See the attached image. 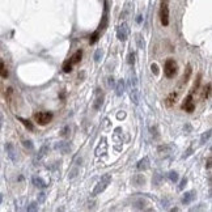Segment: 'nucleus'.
I'll return each mask as SVG.
<instances>
[{
	"label": "nucleus",
	"instance_id": "nucleus-24",
	"mask_svg": "<svg viewBox=\"0 0 212 212\" xmlns=\"http://www.w3.org/2000/svg\"><path fill=\"white\" fill-rule=\"evenodd\" d=\"M100 30H101V29L96 30V31H94V33L91 35V40H89V43H91V45H94V43H96L97 41H98V38H100Z\"/></svg>",
	"mask_w": 212,
	"mask_h": 212
},
{
	"label": "nucleus",
	"instance_id": "nucleus-40",
	"mask_svg": "<svg viewBox=\"0 0 212 212\" xmlns=\"http://www.w3.org/2000/svg\"><path fill=\"white\" fill-rule=\"evenodd\" d=\"M206 168H207V169H211V168H212V157H208V158H207Z\"/></svg>",
	"mask_w": 212,
	"mask_h": 212
},
{
	"label": "nucleus",
	"instance_id": "nucleus-9",
	"mask_svg": "<svg viewBox=\"0 0 212 212\" xmlns=\"http://www.w3.org/2000/svg\"><path fill=\"white\" fill-rule=\"evenodd\" d=\"M102 104H104V93L101 92V89H97L96 98H94V102H93V109L94 110H100Z\"/></svg>",
	"mask_w": 212,
	"mask_h": 212
},
{
	"label": "nucleus",
	"instance_id": "nucleus-28",
	"mask_svg": "<svg viewBox=\"0 0 212 212\" xmlns=\"http://www.w3.org/2000/svg\"><path fill=\"white\" fill-rule=\"evenodd\" d=\"M136 84H138V79H136L135 72L132 71V74L130 75V88H135Z\"/></svg>",
	"mask_w": 212,
	"mask_h": 212
},
{
	"label": "nucleus",
	"instance_id": "nucleus-30",
	"mask_svg": "<svg viewBox=\"0 0 212 212\" xmlns=\"http://www.w3.org/2000/svg\"><path fill=\"white\" fill-rule=\"evenodd\" d=\"M0 65H1V77H3V79H7V77H8V70H7L3 60H0Z\"/></svg>",
	"mask_w": 212,
	"mask_h": 212
},
{
	"label": "nucleus",
	"instance_id": "nucleus-6",
	"mask_svg": "<svg viewBox=\"0 0 212 212\" xmlns=\"http://www.w3.org/2000/svg\"><path fill=\"white\" fill-rule=\"evenodd\" d=\"M5 151H7V156H8L9 160H11L12 162H17V160H18V157H17V149H16L13 143H7Z\"/></svg>",
	"mask_w": 212,
	"mask_h": 212
},
{
	"label": "nucleus",
	"instance_id": "nucleus-20",
	"mask_svg": "<svg viewBox=\"0 0 212 212\" xmlns=\"http://www.w3.org/2000/svg\"><path fill=\"white\" fill-rule=\"evenodd\" d=\"M132 181H134V185H135V186H141V185L145 183V178L141 174H136L132 178Z\"/></svg>",
	"mask_w": 212,
	"mask_h": 212
},
{
	"label": "nucleus",
	"instance_id": "nucleus-11",
	"mask_svg": "<svg viewBox=\"0 0 212 212\" xmlns=\"http://www.w3.org/2000/svg\"><path fill=\"white\" fill-rule=\"evenodd\" d=\"M48 149H50V148H48V145L47 144H43L42 147H41V149L38 151V153L35 155V157H34V162H35V164H37V162H40L41 160H42V158L46 156V153H48Z\"/></svg>",
	"mask_w": 212,
	"mask_h": 212
},
{
	"label": "nucleus",
	"instance_id": "nucleus-33",
	"mask_svg": "<svg viewBox=\"0 0 212 212\" xmlns=\"http://www.w3.org/2000/svg\"><path fill=\"white\" fill-rule=\"evenodd\" d=\"M101 57H102V48H97L96 52H94V60H96V62H100V60H101Z\"/></svg>",
	"mask_w": 212,
	"mask_h": 212
},
{
	"label": "nucleus",
	"instance_id": "nucleus-25",
	"mask_svg": "<svg viewBox=\"0 0 212 212\" xmlns=\"http://www.w3.org/2000/svg\"><path fill=\"white\" fill-rule=\"evenodd\" d=\"M18 121H20V122H21V123H22V125H24V126H25V127H26V128H28V130H29V131H33V130H34L33 125H31V123H30V122H29V121H28V119H24V118H20V117H18Z\"/></svg>",
	"mask_w": 212,
	"mask_h": 212
},
{
	"label": "nucleus",
	"instance_id": "nucleus-8",
	"mask_svg": "<svg viewBox=\"0 0 212 212\" xmlns=\"http://www.w3.org/2000/svg\"><path fill=\"white\" fill-rule=\"evenodd\" d=\"M55 149H58L63 155H67V153L71 152V144L68 141H58L55 144Z\"/></svg>",
	"mask_w": 212,
	"mask_h": 212
},
{
	"label": "nucleus",
	"instance_id": "nucleus-41",
	"mask_svg": "<svg viewBox=\"0 0 212 212\" xmlns=\"http://www.w3.org/2000/svg\"><path fill=\"white\" fill-rule=\"evenodd\" d=\"M108 84H109V87H115V85H117L113 77H109V79H108Z\"/></svg>",
	"mask_w": 212,
	"mask_h": 212
},
{
	"label": "nucleus",
	"instance_id": "nucleus-38",
	"mask_svg": "<svg viewBox=\"0 0 212 212\" xmlns=\"http://www.w3.org/2000/svg\"><path fill=\"white\" fill-rule=\"evenodd\" d=\"M151 132H152L153 138L158 139V136H160V135H158V132H157V127H156V126H155V127H151Z\"/></svg>",
	"mask_w": 212,
	"mask_h": 212
},
{
	"label": "nucleus",
	"instance_id": "nucleus-14",
	"mask_svg": "<svg viewBox=\"0 0 212 212\" xmlns=\"http://www.w3.org/2000/svg\"><path fill=\"white\" fill-rule=\"evenodd\" d=\"M31 182H33V185L35 187H38V189H46V187H47V183H46L41 177H37V175H34L33 178H31Z\"/></svg>",
	"mask_w": 212,
	"mask_h": 212
},
{
	"label": "nucleus",
	"instance_id": "nucleus-23",
	"mask_svg": "<svg viewBox=\"0 0 212 212\" xmlns=\"http://www.w3.org/2000/svg\"><path fill=\"white\" fill-rule=\"evenodd\" d=\"M212 136V130H208V131H206L204 134H202V136H200V144H204L207 140H208L209 138Z\"/></svg>",
	"mask_w": 212,
	"mask_h": 212
},
{
	"label": "nucleus",
	"instance_id": "nucleus-7",
	"mask_svg": "<svg viewBox=\"0 0 212 212\" xmlns=\"http://www.w3.org/2000/svg\"><path fill=\"white\" fill-rule=\"evenodd\" d=\"M182 109H183L185 111H187V113H192V111L195 110V104H194V101H192V94L190 93L189 96L185 98V101L182 102Z\"/></svg>",
	"mask_w": 212,
	"mask_h": 212
},
{
	"label": "nucleus",
	"instance_id": "nucleus-46",
	"mask_svg": "<svg viewBox=\"0 0 212 212\" xmlns=\"http://www.w3.org/2000/svg\"><path fill=\"white\" fill-rule=\"evenodd\" d=\"M211 149H212V148H211Z\"/></svg>",
	"mask_w": 212,
	"mask_h": 212
},
{
	"label": "nucleus",
	"instance_id": "nucleus-15",
	"mask_svg": "<svg viewBox=\"0 0 212 212\" xmlns=\"http://www.w3.org/2000/svg\"><path fill=\"white\" fill-rule=\"evenodd\" d=\"M130 97L131 100H132V102L135 105L139 104V101H140V92H139L138 88H131V92H130Z\"/></svg>",
	"mask_w": 212,
	"mask_h": 212
},
{
	"label": "nucleus",
	"instance_id": "nucleus-37",
	"mask_svg": "<svg viewBox=\"0 0 212 212\" xmlns=\"http://www.w3.org/2000/svg\"><path fill=\"white\" fill-rule=\"evenodd\" d=\"M136 41H138V46H139V47H140V48L144 47V41H141V35H140V34L136 35Z\"/></svg>",
	"mask_w": 212,
	"mask_h": 212
},
{
	"label": "nucleus",
	"instance_id": "nucleus-21",
	"mask_svg": "<svg viewBox=\"0 0 212 212\" xmlns=\"http://www.w3.org/2000/svg\"><path fill=\"white\" fill-rule=\"evenodd\" d=\"M81 57H82V51L81 50H77L72 57H71V62L74 63V64H77V63L81 60Z\"/></svg>",
	"mask_w": 212,
	"mask_h": 212
},
{
	"label": "nucleus",
	"instance_id": "nucleus-27",
	"mask_svg": "<svg viewBox=\"0 0 212 212\" xmlns=\"http://www.w3.org/2000/svg\"><path fill=\"white\" fill-rule=\"evenodd\" d=\"M70 132H71L70 126H64V127L60 130V136H62V138H68V136H70Z\"/></svg>",
	"mask_w": 212,
	"mask_h": 212
},
{
	"label": "nucleus",
	"instance_id": "nucleus-4",
	"mask_svg": "<svg viewBox=\"0 0 212 212\" xmlns=\"http://www.w3.org/2000/svg\"><path fill=\"white\" fill-rule=\"evenodd\" d=\"M34 119L40 126H45L52 119V114L47 113V111H40V113L34 114Z\"/></svg>",
	"mask_w": 212,
	"mask_h": 212
},
{
	"label": "nucleus",
	"instance_id": "nucleus-2",
	"mask_svg": "<svg viewBox=\"0 0 212 212\" xmlns=\"http://www.w3.org/2000/svg\"><path fill=\"white\" fill-rule=\"evenodd\" d=\"M177 72H178V65H177L175 60L172 59V58L166 59V62H165V65H164V74H165V76H166L168 79H173V77L177 75Z\"/></svg>",
	"mask_w": 212,
	"mask_h": 212
},
{
	"label": "nucleus",
	"instance_id": "nucleus-18",
	"mask_svg": "<svg viewBox=\"0 0 212 212\" xmlns=\"http://www.w3.org/2000/svg\"><path fill=\"white\" fill-rule=\"evenodd\" d=\"M212 93V85L211 84H207L206 87H203V89H202V94H200V98L203 100H207L209 96H211Z\"/></svg>",
	"mask_w": 212,
	"mask_h": 212
},
{
	"label": "nucleus",
	"instance_id": "nucleus-26",
	"mask_svg": "<svg viewBox=\"0 0 212 212\" xmlns=\"http://www.w3.org/2000/svg\"><path fill=\"white\" fill-rule=\"evenodd\" d=\"M168 177H169V179H170L172 182H174V183H175L177 181H178V178H179V177H178V173L174 172V170H172V172L168 173Z\"/></svg>",
	"mask_w": 212,
	"mask_h": 212
},
{
	"label": "nucleus",
	"instance_id": "nucleus-45",
	"mask_svg": "<svg viewBox=\"0 0 212 212\" xmlns=\"http://www.w3.org/2000/svg\"><path fill=\"white\" fill-rule=\"evenodd\" d=\"M136 21H138V24H140V22H141V16H140V14H139V16H138V18H136Z\"/></svg>",
	"mask_w": 212,
	"mask_h": 212
},
{
	"label": "nucleus",
	"instance_id": "nucleus-39",
	"mask_svg": "<svg viewBox=\"0 0 212 212\" xmlns=\"http://www.w3.org/2000/svg\"><path fill=\"white\" fill-rule=\"evenodd\" d=\"M46 199V194L45 192H41L40 195H38V203H43Z\"/></svg>",
	"mask_w": 212,
	"mask_h": 212
},
{
	"label": "nucleus",
	"instance_id": "nucleus-16",
	"mask_svg": "<svg viewBox=\"0 0 212 212\" xmlns=\"http://www.w3.org/2000/svg\"><path fill=\"white\" fill-rule=\"evenodd\" d=\"M157 152L161 156H164V157H168V156L172 153V147H170V145H166V144L160 145V147L157 148Z\"/></svg>",
	"mask_w": 212,
	"mask_h": 212
},
{
	"label": "nucleus",
	"instance_id": "nucleus-19",
	"mask_svg": "<svg viewBox=\"0 0 212 212\" xmlns=\"http://www.w3.org/2000/svg\"><path fill=\"white\" fill-rule=\"evenodd\" d=\"M177 96H178V93L177 92H172V93L168 96V98H166V106L168 108H170V106H173V105L175 104V100H177Z\"/></svg>",
	"mask_w": 212,
	"mask_h": 212
},
{
	"label": "nucleus",
	"instance_id": "nucleus-32",
	"mask_svg": "<svg viewBox=\"0 0 212 212\" xmlns=\"http://www.w3.org/2000/svg\"><path fill=\"white\" fill-rule=\"evenodd\" d=\"M22 145H24L25 148H28V149H30V151L34 148L33 141H31V140H22Z\"/></svg>",
	"mask_w": 212,
	"mask_h": 212
},
{
	"label": "nucleus",
	"instance_id": "nucleus-36",
	"mask_svg": "<svg viewBox=\"0 0 212 212\" xmlns=\"http://www.w3.org/2000/svg\"><path fill=\"white\" fill-rule=\"evenodd\" d=\"M127 62H128V64L130 65H134V63H135V54H134V52H130V54H128Z\"/></svg>",
	"mask_w": 212,
	"mask_h": 212
},
{
	"label": "nucleus",
	"instance_id": "nucleus-35",
	"mask_svg": "<svg viewBox=\"0 0 212 212\" xmlns=\"http://www.w3.org/2000/svg\"><path fill=\"white\" fill-rule=\"evenodd\" d=\"M200 79H202V76L200 75H198V77H196V81H195V84H194V87H192V91H191V93L192 92H195L196 89L199 88V84H200Z\"/></svg>",
	"mask_w": 212,
	"mask_h": 212
},
{
	"label": "nucleus",
	"instance_id": "nucleus-22",
	"mask_svg": "<svg viewBox=\"0 0 212 212\" xmlns=\"http://www.w3.org/2000/svg\"><path fill=\"white\" fill-rule=\"evenodd\" d=\"M72 64H74V63L71 62V59L70 60H65V62L63 63V72H65V74H70L71 71H72Z\"/></svg>",
	"mask_w": 212,
	"mask_h": 212
},
{
	"label": "nucleus",
	"instance_id": "nucleus-3",
	"mask_svg": "<svg viewBox=\"0 0 212 212\" xmlns=\"http://www.w3.org/2000/svg\"><path fill=\"white\" fill-rule=\"evenodd\" d=\"M160 21L162 26L169 25V0H161L160 4Z\"/></svg>",
	"mask_w": 212,
	"mask_h": 212
},
{
	"label": "nucleus",
	"instance_id": "nucleus-44",
	"mask_svg": "<svg viewBox=\"0 0 212 212\" xmlns=\"http://www.w3.org/2000/svg\"><path fill=\"white\" fill-rule=\"evenodd\" d=\"M117 117H118V119H121V118H125V117H126V113H119Z\"/></svg>",
	"mask_w": 212,
	"mask_h": 212
},
{
	"label": "nucleus",
	"instance_id": "nucleus-31",
	"mask_svg": "<svg viewBox=\"0 0 212 212\" xmlns=\"http://www.w3.org/2000/svg\"><path fill=\"white\" fill-rule=\"evenodd\" d=\"M40 209V207H38V203H35V202H33V203H30L28 207H26V211L31 212V211H38Z\"/></svg>",
	"mask_w": 212,
	"mask_h": 212
},
{
	"label": "nucleus",
	"instance_id": "nucleus-43",
	"mask_svg": "<svg viewBox=\"0 0 212 212\" xmlns=\"http://www.w3.org/2000/svg\"><path fill=\"white\" fill-rule=\"evenodd\" d=\"M160 178H161V177H160V174H158V173H156V181H153V183L158 185V183H160Z\"/></svg>",
	"mask_w": 212,
	"mask_h": 212
},
{
	"label": "nucleus",
	"instance_id": "nucleus-10",
	"mask_svg": "<svg viewBox=\"0 0 212 212\" xmlns=\"http://www.w3.org/2000/svg\"><path fill=\"white\" fill-rule=\"evenodd\" d=\"M136 169H138L139 172H144V170L149 169V158L145 156V157H143L141 160H139L138 164H136Z\"/></svg>",
	"mask_w": 212,
	"mask_h": 212
},
{
	"label": "nucleus",
	"instance_id": "nucleus-1",
	"mask_svg": "<svg viewBox=\"0 0 212 212\" xmlns=\"http://www.w3.org/2000/svg\"><path fill=\"white\" fill-rule=\"evenodd\" d=\"M110 182H111V175L110 174L102 175L101 179H100V181L96 183V186H94L93 191H92V195H98V194L104 192L105 190H106V187L110 185Z\"/></svg>",
	"mask_w": 212,
	"mask_h": 212
},
{
	"label": "nucleus",
	"instance_id": "nucleus-13",
	"mask_svg": "<svg viewBox=\"0 0 212 212\" xmlns=\"http://www.w3.org/2000/svg\"><path fill=\"white\" fill-rule=\"evenodd\" d=\"M190 76H191V65L189 64V65L186 67V71H185L183 76H182V79H181V82H179V88H182L183 85L187 84V81H189Z\"/></svg>",
	"mask_w": 212,
	"mask_h": 212
},
{
	"label": "nucleus",
	"instance_id": "nucleus-29",
	"mask_svg": "<svg viewBox=\"0 0 212 212\" xmlns=\"http://www.w3.org/2000/svg\"><path fill=\"white\" fill-rule=\"evenodd\" d=\"M144 206H147V202H145L144 199H138V200L135 202V208H138V209H143Z\"/></svg>",
	"mask_w": 212,
	"mask_h": 212
},
{
	"label": "nucleus",
	"instance_id": "nucleus-5",
	"mask_svg": "<svg viewBox=\"0 0 212 212\" xmlns=\"http://www.w3.org/2000/svg\"><path fill=\"white\" fill-rule=\"evenodd\" d=\"M128 34H130V28L126 22H123L122 25L118 26V30H117V37H118L119 41L125 42L126 40L128 38Z\"/></svg>",
	"mask_w": 212,
	"mask_h": 212
},
{
	"label": "nucleus",
	"instance_id": "nucleus-34",
	"mask_svg": "<svg viewBox=\"0 0 212 212\" xmlns=\"http://www.w3.org/2000/svg\"><path fill=\"white\" fill-rule=\"evenodd\" d=\"M151 71H152L153 75L157 76V75H158V65H157V63H152V64H151Z\"/></svg>",
	"mask_w": 212,
	"mask_h": 212
},
{
	"label": "nucleus",
	"instance_id": "nucleus-42",
	"mask_svg": "<svg viewBox=\"0 0 212 212\" xmlns=\"http://www.w3.org/2000/svg\"><path fill=\"white\" fill-rule=\"evenodd\" d=\"M186 183H187V178H183V179H182V181H181V185H179V187H178V189H179V190H182L185 186H186Z\"/></svg>",
	"mask_w": 212,
	"mask_h": 212
},
{
	"label": "nucleus",
	"instance_id": "nucleus-17",
	"mask_svg": "<svg viewBox=\"0 0 212 212\" xmlns=\"http://www.w3.org/2000/svg\"><path fill=\"white\" fill-rule=\"evenodd\" d=\"M125 80H118V82H117V85H115V93H117V96L118 97H121L122 94L125 93Z\"/></svg>",
	"mask_w": 212,
	"mask_h": 212
},
{
	"label": "nucleus",
	"instance_id": "nucleus-12",
	"mask_svg": "<svg viewBox=\"0 0 212 212\" xmlns=\"http://www.w3.org/2000/svg\"><path fill=\"white\" fill-rule=\"evenodd\" d=\"M195 199V191L194 190H191V191H187L183 194V196H182V203L183 204H190L192 200Z\"/></svg>",
	"mask_w": 212,
	"mask_h": 212
}]
</instances>
